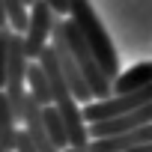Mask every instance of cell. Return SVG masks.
Listing matches in <instances>:
<instances>
[{"label": "cell", "instance_id": "obj_1", "mask_svg": "<svg viewBox=\"0 0 152 152\" xmlns=\"http://www.w3.org/2000/svg\"><path fill=\"white\" fill-rule=\"evenodd\" d=\"M69 21L75 24V30L81 33L87 51L93 54L96 66L102 69V75L107 81H113L116 75L122 72L119 69V57H116V48H113V39L107 36L104 24L99 21L96 9L90 0H69Z\"/></svg>", "mask_w": 152, "mask_h": 152}, {"label": "cell", "instance_id": "obj_2", "mask_svg": "<svg viewBox=\"0 0 152 152\" xmlns=\"http://www.w3.org/2000/svg\"><path fill=\"white\" fill-rule=\"evenodd\" d=\"M152 99V87H143V90H134V93H125V96H107V99H99V102H87L81 116L87 125L93 122H102V119H113V116H122V113H131L143 104H149Z\"/></svg>", "mask_w": 152, "mask_h": 152}, {"label": "cell", "instance_id": "obj_3", "mask_svg": "<svg viewBox=\"0 0 152 152\" xmlns=\"http://www.w3.org/2000/svg\"><path fill=\"white\" fill-rule=\"evenodd\" d=\"M54 12L48 9L45 0H33L27 6V27L21 33V45H24V57L33 63L39 57V51L48 45V36H51V24H54Z\"/></svg>", "mask_w": 152, "mask_h": 152}, {"label": "cell", "instance_id": "obj_4", "mask_svg": "<svg viewBox=\"0 0 152 152\" xmlns=\"http://www.w3.org/2000/svg\"><path fill=\"white\" fill-rule=\"evenodd\" d=\"M152 122V110L149 104L131 110V113H122V116H113V119H102V122H93L87 125L90 131V140H99V137H113V134H125V131H134L140 125H149Z\"/></svg>", "mask_w": 152, "mask_h": 152}, {"label": "cell", "instance_id": "obj_5", "mask_svg": "<svg viewBox=\"0 0 152 152\" xmlns=\"http://www.w3.org/2000/svg\"><path fill=\"white\" fill-rule=\"evenodd\" d=\"M137 143H152V125H140V128L125 131V134L90 140V143H87V152H122V149L137 146Z\"/></svg>", "mask_w": 152, "mask_h": 152}, {"label": "cell", "instance_id": "obj_6", "mask_svg": "<svg viewBox=\"0 0 152 152\" xmlns=\"http://www.w3.org/2000/svg\"><path fill=\"white\" fill-rule=\"evenodd\" d=\"M149 81H152V63H137V66L119 72L116 78L110 81V93L113 96H125V93H134V90L149 87Z\"/></svg>", "mask_w": 152, "mask_h": 152}, {"label": "cell", "instance_id": "obj_7", "mask_svg": "<svg viewBox=\"0 0 152 152\" xmlns=\"http://www.w3.org/2000/svg\"><path fill=\"white\" fill-rule=\"evenodd\" d=\"M15 134H18V119L12 116L3 93H0V146L3 152H15Z\"/></svg>", "mask_w": 152, "mask_h": 152}, {"label": "cell", "instance_id": "obj_8", "mask_svg": "<svg viewBox=\"0 0 152 152\" xmlns=\"http://www.w3.org/2000/svg\"><path fill=\"white\" fill-rule=\"evenodd\" d=\"M24 81L30 84V96H33L42 107H48V104H51V90H48V81H45V75H42V69H39V63H36V60H33V63H27Z\"/></svg>", "mask_w": 152, "mask_h": 152}, {"label": "cell", "instance_id": "obj_9", "mask_svg": "<svg viewBox=\"0 0 152 152\" xmlns=\"http://www.w3.org/2000/svg\"><path fill=\"white\" fill-rule=\"evenodd\" d=\"M42 131H45V137L63 152L69 143H66V131H63V122H60V116H57V110L48 104V107H42Z\"/></svg>", "mask_w": 152, "mask_h": 152}, {"label": "cell", "instance_id": "obj_10", "mask_svg": "<svg viewBox=\"0 0 152 152\" xmlns=\"http://www.w3.org/2000/svg\"><path fill=\"white\" fill-rule=\"evenodd\" d=\"M3 18L9 33H24L27 27V6L21 0H3Z\"/></svg>", "mask_w": 152, "mask_h": 152}, {"label": "cell", "instance_id": "obj_11", "mask_svg": "<svg viewBox=\"0 0 152 152\" xmlns=\"http://www.w3.org/2000/svg\"><path fill=\"white\" fill-rule=\"evenodd\" d=\"M45 3L57 18H69V0H45Z\"/></svg>", "mask_w": 152, "mask_h": 152}, {"label": "cell", "instance_id": "obj_12", "mask_svg": "<svg viewBox=\"0 0 152 152\" xmlns=\"http://www.w3.org/2000/svg\"><path fill=\"white\" fill-rule=\"evenodd\" d=\"M15 152H33V143L24 128H18V134H15Z\"/></svg>", "mask_w": 152, "mask_h": 152}, {"label": "cell", "instance_id": "obj_13", "mask_svg": "<svg viewBox=\"0 0 152 152\" xmlns=\"http://www.w3.org/2000/svg\"><path fill=\"white\" fill-rule=\"evenodd\" d=\"M122 152H152V143H137V146H128Z\"/></svg>", "mask_w": 152, "mask_h": 152}, {"label": "cell", "instance_id": "obj_14", "mask_svg": "<svg viewBox=\"0 0 152 152\" xmlns=\"http://www.w3.org/2000/svg\"><path fill=\"white\" fill-rule=\"evenodd\" d=\"M6 27V18H3V0H0V30Z\"/></svg>", "mask_w": 152, "mask_h": 152}, {"label": "cell", "instance_id": "obj_15", "mask_svg": "<svg viewBox=\"0 0 152 152\" xmlns=\"http://www.w3.org/2000/svg\"><path fill=\"white\" fill-rule=\"evenodd\" d=\"M63 152H87V149H69V146H66V149H63Z\"/></svg>", "mask_w": 152, "mask_h": 152}, {"label": "cell", "instance_id": "obj_16", "mask_svg": "<svg viewBox=\"0 0 152 152\" xmlns=\"http://www.w3.org/2000/svg\"><path fill=\"white\" fill-rule=\"evenodd\" d=\"M21 3H24V6H30V3H33V0H21Z\"/></svg>", "mask_w": 152, "mask_h": 152}, {"label": "cell", "instance_id": "obj_17", "mask_svg": "<svg viewBox=\"0 0 152 152\" xmlns=\"http://www.w3.org/2000/svg\"><path fill=\"white\" fill-rule=\"evenodd\" d=\"M0 152H3V146H0Z\"/></svg>", "mask_w": 152, "mask_h": 152}]
</instances>
